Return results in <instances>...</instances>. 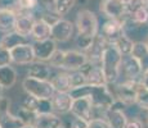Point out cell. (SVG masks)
I'll return each instance as SVG.
<instances>
[{
  "label": "cell",
  "instance_id": "obj_1",
  "mask_svg": "<svg viewBox=\"0 0 148 128\" xmlns=\"http://www.w3.org/2000/svg\"><path fill=\"white\" fill-rule=\"evenodd\" d=\"M71 96L73 99L79 98H89L93 102L94 109L103 110L106 112L110 109L116 101V98L113 95L112 90L108 87L107 83L103 85H82L80 87H76L70 91Z\"/></svg>",
  "mask_w": 148,
  "mask_h": 128
},
{
  "label": "cell",
  "instance_id": "obj_2",
  "mask_svg": "<svg viewBox=\"0 0 148 128\" xmlns=\"http://www.w3.org/2000/svg\"><path fill=\"white\" fill-rule=\"evenodd\" d=\"M121 63L122 54L119 51L115 44H108L101 59V67L107 85H113L117 82L121 74Z\"/></svg>",
  "mask_w": 148,
  "mask_h": 128
},
{
  "label": "cell",
  "instance_id": "obj_3",
  "mask_svg": "<svg viewBox=\"0 0 148 128\" xmlns=\"http://www.w3.org/2000/svg\"><path fill=\"white\" fill-rule=\"evenodd\" d=\"M22 87L27 95L35 96L39 99H52L56 93V89L50 79H39L27 76L22 81Z\"/></svg>",
  "mask_w": 148,
  "mask_h": 128
},
{
  "label": "cell",
  "instance_id": "obj_4",
  "mask_svg": "<svg viewBox=\"0 0 148 128\" xmlns=\"http://www.w3.org/2000/svg\"><path fill=\"white\" fill-rule=\"evenodd\" d=\"M75 26L77 30V35L89 36V37H95L98 35V18H97L95 13H93L89 9L79 10L77 16H76Z\"/></svg>",
  "mask_w": 148,
  "mask_h": 128
},
{
  "label": "cell",
  "instance_id": "obj_5",
  "mask_svg": "<svg viewBox=\"0 0 148 128\" xmlns=\"http://www.w3.org/2000/svg\"><path fill=\"white\" fill-rule=\"evenodd\" d=\"M139 79H127L122 83H113L112 92L115 95L116 100L121 101L126 106L136 104V93H138Z\"/></svg>",
  "mask_w": 148,
  "mask_h": 128
},
{
  "label": "cell",
  "instance_id": "obj_6",
  "mask_svg": "<svg viewBox=\"0 0 148 128\" xmlns=\"http://www.w3.org/2000/svg\"><path fill=\"white\" fill-rule=\"evenodd\" d=\"M126 105L122 104L121 101L116 100L115 104L106 110L104 113V119L108 122L111 128H125L127 123V116L124 113V109Z\"/></svg>",
  "mask_w": 148,
  "mask_h": 128
},
{
  "label": "cell",
  "instance_id": "obj_7",
  "mask_svg": "<svg viewBox=\"0 0 148 128\" xmlns=\"http://www.w3.org/2000/svg\"><path fill=\"white\" fill-rule=\"evenodd\" d=\"M88 63V55L84 51L66 50L61 63V69L64 70H79L84 64Z\"/></svg>",
  "mask_w": 148,
  "mask_h": 128
},
{
  "label": "cell",
  "instance_id": "obj_8",
  "mask_svg": "<svg viewBox=\"0 0 148 128\" xmlns=\"http://www.w3.org/2000/svg\"><path fill=\"white\" fill-rule=\"evenodd\" d=\"M99 10L107 18L122 19L127 14L126 4L122 0H102L99 5Z\"/></svg>",
  "mask_w": 148,
  "mask_h": 128
},
{
  "label": "cell",
  "instance_id": "obj_9",
  "mask_svg": "<svg viewBox=\"0 0 148 128\" xmlns=\"http://www.w3.org/2000/svg\"><path fill=\"white\" fill-rule=\"evenodd\" d=\"M10 55H12L13 63L21 64V65H30L31 63H34L36 60L34 46L32 44H28V42L13 47L10 50Z\"/></svg>",
  "mask_w": 148,
  "mask_h": 128
},
{
  "label": "cell",
  "instance_id": "obj_10",
  "mask_svg": "<svg viewBox=\"0 0 148 128\" xmlns=\"http://www.w3.org/2000/svg\"><path fill=\"white\" fill-rule=\"evenodd\" d=\"M101 33L108 44H115L116 40L124 35V23L122 19H115V18H108L102 26Z\"/></svg>",
  "mask_w": 148,
  "mask_h": 128
},
{
  "label": "cell",
  "instance_id": "obj_11",
  "mask_svg": "<svg viewBox=\"0 0 148 128\" xmlns=\"http://www.w3.org/2000/svg\"><path fill=\"white\" fill-rule=\"evenodd\" d=\"M73 35V23L67 19L59 18L52 26V33L50 37L57 42H66Z\"/></svg>",
  "mask_w": 148,
  "mask_h": 128
},
{
  "label": "cell",
  "instance_id": "obj_12",
  "mask_svg": "<svg viewBox=\"0 0 148 128\" xmlns=\"http://www.w3.org/2000/svg\"><path fill=\"white\" fill-rule=\"evenodd\" d=\"M32 46H34V51H35L36 60L49 62L57 50V41H54L50 37L47 40H42V41H35V44H32Z\"/></svg>",
  "mask_w": 148,
  "mask_h": 128
},
{
  "label": "cell",
  "instance_id": "obj_13",
  "mask_svg": "<svg viewBox=\"0 0 148 128\" xmlns=\"http://www.w3.org/2000/svg\"><path fill=\"white\" fill-rule=\"evenodd\" d=\"M71 113L75 116L79 118H84L86 121H90L94 116V106H93V102L89 98H79V99H73V104L71 108Z\"/></svg>",
  "mask_w": 148,
  "mask_h": 128
},
{
  "label": "cell",
  "instance_id": "obj_14",
  "mask_svg": "<svg viewBox=\"0 0 148 128\" xmlns=\"http://www.w3.org/2000/svg\"><path fill=\"white\" fill-rule=\"evenodd\" d=\"M80 70L84 73L88 85L106 83V78H104V73H103V70H102L101 64H95V63H92V62L88 60V63L82 65L80 68Z\"/></svg>",
  "mask_w": 148,
  "mask_h": 128
},
{
  "label": "cell",
  "instance_id": "obj_15",
  "mask_svg": "<svg viewBox=\"0 0 148 128\" xmlns=\"http://www.w3.org/2000/svg\"><path fill=\"white\" fill-rule=\"evenodd\" d=\"M121 72L127 79H140L143 74V69L142 65L133 55H125L122 56V63H121Z\"/></svg>",
  "mask_w": 148,
  "mask_h": 128
},
{
  "label": "cell",
  "instance_id": "obj_16",
  "mask_svg": "<svg viewBox=\"0 0 148 128\" xmlns=\"http://www.w3.org/2000/svg\"><path fill=\"white\" fill-rule=\"evenodd\" d=\"M22 106L35 112L36 114H42V113H52V99H39L35 96L27 95L25 100L22 101Z\"/></svg>",
  "mask_w": 148,
  "mask_h": 128
},
{
  "label": "cell",
  "instance_id": "obj_17",
  "mask_svg": "<svg viewBox=\"0 0 148 128\" xmlns=\"http://www.w3.org/2000/svg\"><path fill=\"white\" fill-rule=\"evenodd\" d=\"M72 104H73V98L71 96L70 92H58V91H56V93L52 98L53 112L57 113V114H67V113H70Z\"/></svg>",
  "mask_w": 148,
  "mask_h": 128
},
{
  "label": "cell",
  "instance_id": "obj_18",
  "mask_svg": "<svg viewBox=\"0 0 148 128\" xmlns=\"http://www.w3.org/2000/svg\"><path fill=\"white\" fill-rule=\"evenodd\" d=\"M17 23H16V30L18 33H21L22 36H31L34 24L36 22V17L34 12H19L17 13Z\"/></svg>",
  "mask_w": 148,
  "mask_h": 128
},
{
  "label": "cell",
  "instance_id": "obj_19",
  "mask_svg": "<svg viewBox=\"0 0 148 128\" xmlns=\"http://www.w3.org/2000/svg\"><path fill=\"white\" fill-rule=\"evenodd\" d=\"M107 45H108V42L106 41V39L98 32V35L94 37V41H93L90 49L88 51H85L88 55V60L95 64H101L102 55H103V51L106 49Z\"/></svg>",
  "mask_w": 148,
  "mask_h": 128
},
{
  "label": "cell",
  "instance_id": "obj_20",
  "mask_svg": "<svg viewBox=\"0 0 148 128\" xmlns=\"http://www.w3.org/2000/svg\"><path fill=\"white\" fill-rule=\"evenodd\" d=\"M62 119L59 118L54 113H42L38 114L35 122H34V127L35 128H59L62 126Z\"/></svg>",
  "mask_w": 148,
  "mask_h": 128
},
{
  "label": "cell",
  "instance_id": "obj_21",
  "mask_svg": "<svg viewBox=\"0 0 148 128\" xmlns=\"http://www.w3.org/2000/svg\"><path fill=\"white\" fill-rule=\"evenodd\" d=\"M17 13L13 9L0 10V32H12L16 30Z\"/></svg>",
  "mask_w": 148,
  "mask_h": 128
},
{
  "label": "cell",
  "instance_id": "obj_22",
  "mask_svg": "<svg viewBox=\"0 0 148 128\" xmlns=\"http://www.w3.org/2000/svg\"><path fill=\"white\" fill-rule=\"evenodd\" d=\"M50 74H52V69L44 62H39V60L34 62L27 68L28 77H34V78H39V79H49Z\"/></svg>",
  "mask_w": 148,
  "mask_h": 128
},
{
  "label": "cell",
  "instance_id": "obj_23",
  "mask_svg": "<svg viewBox=\"0 0 148 128\" xmlns=\"http://www.w3.org/2000/svg\"><path fill=\"white\" fill-rule=\"evenodd\" d=\"M50 33H52V26L48 22H45L42 18L36 19L32 32H31V37L35 41H42V40L50 39Z\"/></svg>",
  "mask_w": 148,
  "mask_h": 128
},
{
  "label": "cell",
  "instance_id": "obj_24",
  "mask_svg": "<svg viewBox=\"0 0 148 128\" xmlns=\"http://www.w3.org/2000/svg\"><path fill=\"white\" fill-rule=\"evenodd\" d=\"M132 55L140 63L143 72L148 70V42L147 41H135Z\"/></svg>",
  "mask_w": 148,
  "mask_h": 128
},
{
  "label": "cell",
  "instance_id": "obj_25",
  "mask_svg": "<svg viewBox=\"0 0 148 128\" xmlns=\"http://www.w3.org/2000/svg\"><path fill=\"white\" fill-rule=\"evenodd\" d=\"M26 42H27L26 36H22L17 31H12V32L5 33V36H3V39L0 40V46L5 47L8 50H12L13 47L18 46L21 44H26Z\"/></svg>",
  "mask_w": 148,
  "mask_h": 128
},
{
  "label": "cell",
  "instance_id": "obj_26",
  "mask_svg": "<svg viewBox=\"0 0 148 128\" xmlns=\"http://www.w3.org/2000/svg\"><path fill=\"white\" fill-rule=\"evenodd\" d=\"M16 81H17V72L13 67H10V64L0 67V86L3 89L13 87Z\"/></svg>",
  "mask_w": 148,
  "mask_h": 128
},
{
  "label": "cell",
  "instance_id": "obj_27",
  "mask_svg": "<svg viewBox=\"0 0 148 128\" xmlns=\"http://www.w3.org/2000/svg\"><path fill=\"white\" fill-rule=\"evenodd\" d=\"M25 123L18 115H13L10 110H0V127L1 128H22Z\"/></svg>",
  "mask_w": 148,
  "mask_h": 128
},
{
  "label": "cell",
  "instance_id": "obj_28",
  "mask_svg": "<svg viewBox=\"0 0 148 128\" xmlns=\"http://www.w3.org/2000/svg\"><path fill=\"white\" fill-rule=\"evenodd\" d=\"M50 82L53 83L54 89L58 92H70L72 90V86H71V82H70V76L66 72L57 73L56 76L50 78Z\"/></svg>",
  "mask_w": 148,
  "mask_h": 128
},
{
  "label": "cell",
  "instance_id": "obj_29",
  "mask_svg": "<svg viewBox=\"0 0 148 128\" xmlns=\"http://www.w3.org/2000/svg\"><path fill=\"white\" fill-rule=\"evenodd\" d=\"M134 44L135 41L133 40L132 37H129L127 35H121L120 37H119L117 40H116L115 45L116 47L119 49V51L122 54V56L125 55H132L133 53V47H134Z\"/></svg>",
  "mask_w": 148,
  "mask_h": 128
},
{
  "label": "cell",
  "instance_id": "obj_30",
  "mask_svg": "<svg viewBox=\"0 0 148 128\" xmlns=\"http://www.w3.org/2000/svg\"><path fill=\"white\" fill-rule=\"evenodd\" d=\"M76 5V0H57L54 4V13L59 17H64L72 10V8Z\"/></svg>",
  "mask_w": 148,
  "mask_h": 128
},
{
  "label": "cell",
  "instance_id": "obj_31",
  "mask_svg": "<svg viewBox=\"0 0 148 128\" xmlns=\"http://www.w3.org/2000/svg\"><path fill=\"white\" fill-rule=\"evenodd\" d=\"M40 5V0H18L14 8L16 13L19 12H34Z\"/></svg>",
  "mask_w": 148,
  "mask_h": 128
},
{
  "label": "cell",
  "instance_id": "obj_32",
  "mask_svg": "<svg viewBox=\"0 0 148 128\" xmlns=\"http://www.w3.org/2000/svg\"><path fill=\"white\" fill-rule=\"evenodd\" d=\"M136 105L148 112V89L140 83V81H139L138 93H136Z\"/></svg>",
  "mask_w": 148,
  "mask_h": 128
},
{
  "label": "cell",
  "instance_id": "obj_33",
  "mask_svg": "<svg viewBox=\"0 0 148 128\" xmlns=\"http://www.w3.org/2000/svg\"><path fill=\"white\" fill-rule=\"evenodd\" d=\"M68 76H70V82H71L72 89L80 87V86H82V85H86V78H85L84 73H82L80 69L79 70H71V72L68 73Z\"/></svg>",
  "mask_w": 148,
  "mask_h": 128
},
{
  "label": "cell",
  "instance_id": "obj_34",
  "mask_svg": "<svg viewBox=\"0 0 148 128\" xmlns=\"http://www.w3.org/2000/svg\"><path fill=\"white\" fill-rule=\"evenodd\" d=\"M17 115L21 118V121L23 122L25 124H32V126H34V122H35L36 116H38V114H36L35 112H32V110L27 109V108H25V106L19 108Z\"/></svg>",
  "mask_w": 148,
  "mask_h": 128
},
{
  "label": "cell",
  "instance_id": "obj_35",
  "mask_svg": "<svg viewBox=\"0 0 148 128\" xmlns=\"http://www.w3.org/2000/svg\"><path fill=\"white\" fill-rule=\"evenodd\" d=\"M129 17L133 21L138 22V23H148V8L147 7L139 8L133 13H130Z\"/></svg>",
  "mask_w": 148,
  "mask_h": 128
},
{
  "label": "cell",
  "instance_id": "obj_36",
  "mask_svg": "<svg viewBox=\"0 0 148 128\" xmlns=\"http://www.w3.org/2000/svg\"><path fill=\"white\" fill-rule=\"evenodd\" d=\"M12 63V55H10V50L5 49V47L0 46V67L4 65H9Z\"/></svg>",
  "mask_w": 148,
  "mask_h": 128
},
{
  "label": "cell",
  "instance_id": "obj_37",
  "mask_svg": "<svg viewBox=\"0 0 148 128\" xmlns=\"http://www.w3.org/2000/svg\"><path fill=\"white\" fill-rule=\"evenodd\" d=\"M63 54H64V50H56V53L53 54V56L50 58L49 60V64L50 67H54V68H59L61 67V63H62V59H63Z\"/></svg>",
  "mask_w": 148,
  "mask_h": 128
},
{
  "label": "cell",
  "instance_id": "obj_38",
  "mask_svg": "<svg viewBox=\"0 0 148 128\" xmlns=\"http://www.w3.org/2000/svg\"><path fill=\"white\" fill-rule=\"evenodd\" d=\"M88 128H111L106 119L103 118H93L89 121Z\"/></svg>",
  "mask_w": 148,
  "mask_h": 128
},
{
  "label": "cell",
  "instance_id": "obj_39",
  "mask_svg": "<svg viewBox=\"0 0 148 128\" xmlns=\"http://www.w3.org/2000/svg\"><path fill=\"white\" fill-rule=\"evenodd\" d=\"M89 126V121L84 118H79V116H75L72 122H71L70 128H88Z\"/></svg>",
  "mask_w": 148,
  "mask_h": 128
},
{
  "label": "cell",
  "instance_id": "obj_40",
  "mask_svg": "<svg viewBox=\"0 0 148 128\" xmlns=\"http://www.w3.org/2000/svg\"><path fill=\"white\" fill-rule=\"evenodd\" d=\"M125 128H144V123L139 118H132V119H127V123Z\"/></svg>",
  "mask_w": 148,
  "mask_h": 128
},
{
  "label": "cell",
  "instance_id": "obj_41",
  "mask_svg": "<svg viewBox=\"0 0 148 128\" xmlns=\"http://www.w3.org/2000/svg\"><path fill=\"white\" fill-rule=\"evenodd\" d=\"M18 0H0V10L4 9H13L16 8Z\"/></svg>",
  "mask_w": 148,
  "mask_h": 128
},
{
  "label": "cell",
  "instance_id": "obj_42",
  "mask_svg": "<svg viewBox=\"0 0 148 128\" xmlns=\"http://www.w3.org/2000/svg\"><path fill=\"white\" fill-rule=\"evenodd\" d=\"M57 0H40V3L42 4V7L49 12H54V4Z\"/></svg>",
  "mask_w": 148,
  "mask_h": 128
},
{
  "label": "cell",
  "instance_id": "obj_43",
  "mask_svg": "<svg viewBox=\"0 0 148 128\" xmlns=\"http://www.w3.org/2000/svg\"><path fill=\"white\" fill-rule=\"evenodd\" d=\"M139 81H140V83L143 85L144 87H147V89H148V70H144Z\"/></svg>",
  "mask_w": 148,
  "mask_h": 128
},
{
  "label": "cell",
  "instance_id": "obj_44",
  "mask_svg": "<svg viewBox=\"0 0 148 128\" xmlns=\"http://www.w3.org/2000/svg\"><path fill=\"white\" fill-rule=\"evenodd\" d=\"M22 128H35V127H34L32 124H25V126L22 127Z\"/></svg>",
  "mask_w": 148,
  "mask_h": 128
},
{
  "label": "cell",
  "instance_id": "obj_45",
  "mask_svg": "<svg viewBox=\"0 0 148 128\" xmlns=\"http://www.w3.org/2000/svg\"><path fill=\"white\" fill-rule=\"evenodd\" d=\"M122 1H124L125 4H127V3H130V1H132V0H122Z\"/></svg>",
  "mask_w": 148,
  "mask_h": 128
},
{
  "label": "cell",
  "instance_id": "obj_46",
  "mask_svg": "<svg viewBox=\"0 0 148 128\" xmlns=\"http://www.w3.org/2000/svg\"><path fill=\"white\" fill-rule=\"evenodd\" d=\"M144 3H146V7L148 8V0H144Z\"/></svg>",
  "mask_w": 148,
  "mask_h": 128
},
{
  "label": "cell",
  "instance_id": "obj_47",
  "mask_svg": "<svg viewBox=\"0 0 148 128\" xmlns=\"http://www.w3.org/2000/svg\"><path fill=\"white\" fill-rule=\"evenodd\" d=\"M59 128H70V127H66V126H63V124H62V126L59 127Z\"/></svg>",
  "mask_w": 148,
  "mask_h": 128
},
{
  "label": "cell",
  "instance_id": "obj_48",
  "mask_svg": "<svg viewBox=\"0 0 148 128\" xmlns=\"http://www.w3.org/2000/svg\"><path fill=\"white\" fill-rule=\"evenodd\" d=\"M1 90H3V87H1V86H0V93H1Z\"/></svg>",
  "mask_w": 148,
  "mask_h": 128
},
{
  "label": "cell",
  "instance_id": "obj_49",
  "mask_svg": "<svg viewBox=\"0 0 148 128\" xmlns=\"http://www.w3.org/2000/svg\"><path fill=\"white\" fill-rule=\"evenodd\" d=\"M147 121H148V113H147Z\"/></svg>",
  "mask_w": 148,
  "mask_h": 128
},
{
  "label": "cell",
  "instance_id": "obj_50",
  "mask_svg": "<svg viewBox=\"0 0 148 128\" xmlns=\"http://www.w3.org/2000/svg\"><path fill=\"white\" fill-rule=\"evenodd\" d=\"M0 100H1V95H0Z\"/></svg>",
  "mask_w": 148,
  "mask_h": 128
},
{
  "label": "cell",
  "instance_id": "obj_51",
  "mask_svg": "<svg viewBox=\"0 0 148 128\" xmlns=\"http://www.w3.org/2000/svg\"><path fill=\"white\" fill-rule=\"evenodd\" d=\"M147 42H148V37H147Z\"/></svg>",
  "mask_w": 148,
  "mask_h": 128
},
{
  "label": "cell",
  "instance_id": "obj_52",
  "mask_svg": "<svg viewBox=\"0 0 148 128\" xmlns=\"http://www.w3.org/2000/svg\"><path fill=\"white\" fill-rule=\"evenodd\" d=\"M0 128H1V127H0Z\"/></svg>",
  "mask_w": 148,
  "mask_h": 128
}]
</instances>
